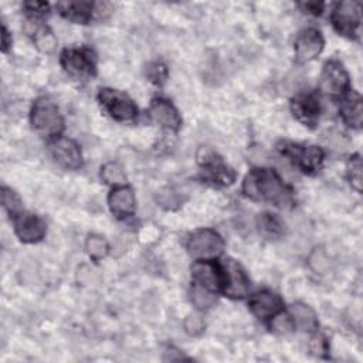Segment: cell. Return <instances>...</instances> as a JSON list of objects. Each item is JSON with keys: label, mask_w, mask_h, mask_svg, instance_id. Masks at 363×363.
Wrapping results in <instances>:
<instances>
[{"label": "cell", "mask_w": 363, "mask_h": 363, "mask_svg": "<svg viewBox=\"0 0 363 363\" xmlns=\"http://www.w3.org/2000/svg\"><path fill=\"white\" fill-rule=\"evenodd\" d=\"M149 113L156 123L167 130L177 132L182 126V116L179 111L163 98H155L150 102Z\"/></svg>", "instance_id": "e0dca14e"}, {"label": "cell", "mask_w": 363, "mask_h": 363, "mask_svg": "<svg viewBox=\"0 0 363 363\" xmlns=\"http://www.w3.org/2000/svg\"><path fill=\"white\" fill-rule=\"evenodd\" d=\"M349 74L345 67L337 60H330L325 62L319 78L320 91L332 98H339L349 91Z\"/></svg>", "instance_id": "9c48e42d"}, {"label": "cell", "mask_w": 363, "mask_h": 363, "mask_svg": "<svg viewBox=\"0 0 363 363\" xmlns=\"http://www.w3.org/2000/svg\"><path fill=\"white\" fill-rule=\"evenodd\" d=\"M184 328H186V332L191 336H197L203 332L204 329V322L200 316L197 315H190L186 322H184Z\"/></svg>", "instance_id": "1f68e13d"}, {"label": "cell", "mask_w": 363, "mask_h": 363, "mask_svg": "<svg viewBox=\"0 0 363 363\" xmlns=\"http://www.w3.org/2000/svg\"><path fill=\"white\" fill-rule=\"evenodd\" d=\"M58 13L74 23L86 24L95 14L94 1H60L57 3Z\"/></svg>", "instance_id": "d6986e66"}, {"label": "cell", "mask_w": 363, "mask_h": 363, "mask_svg": "<svg viewBox=\"0 0 363 363\" xmlns=\"http://www.w3.org/2000/svg\"><path fill=\"white\" fill-rule=\"evenodd\" d=\"M278 150L282 156L288 157L296 167H299L305 173L316 172L322 166L325 157L323 150L318 146L298 145L286 140L278 143Z\"/></svg>", "instance_id": "3957f363"}, {"label": "cell", "mask_w": 363, "mask_h": 363, "mask_svg": "<svg viewBox=\"0 0 363 363\" xmlns=\"http://www.w3.org/2000/svg\"><path fill=\"white\" fill-rule=\"evenodd\" d=\"M191 278L196 285L214 294L224 289L225 274L223 265L213 262V259H197L191 265Z\"/></svg>", "instance_id": "30bf717a"}, {"label": "cell", "mask_w": 363, "mask_h": 363, "mask_svg": "<svg viewBox=\"0 0 363 363\" xmlns=\"http://www.w3.org/2000/svg\"><path fill=\"white\" fill-rule=\"evenodd\" d=\"M24 9L28 13L44 14V13L48 11V3H44V1H27V3H24Z\"/></svg>", "instance_id": "d6a6232c"}, {"label": "cell", "mask_w": 363, "mask_h": 363, "mask_svg": "<svg viewBox=\"0 0 363 363\" xmlns=\"http://www.w3.org/2000/svg\"><path fill=\"white\" fill-rule=\"evenodd\" d=\"M13 223H14V231L17 237L27 244L38 242L43 240L45 235V223L41 217L27 213V211H20L13 216Z\"/></svg>", "instance_id": "7c38bea8"}, {"label": "cell", "mask_w": 363, "mask_h": 363, "mask_svg": "<svg viewBox=\"0 0 363 363\" xmlns=\"http://www.w3.org/2000/svg\"><path fill=\"white\" fill-rule=\"evenodd\" d=\"M108 206L116 218H126L135 213L136 200L130 187L116 186L108 196Z\"/></svg>", "instance_id": "ac0fdd59"}, {"label": "cell", "mask_w": 363, "mask_h": 363, "mask_svg": "<svg viewBox=\"0 0 363 363\" xmlns=\"http://www.w3.org/2000/svg\"><path fill=\"white\" fill-rule=\"evenodd\" d=\"M60 62L64 71L77 78V79H88L95 75V57L89 48H65L61 52Z\"/></svg>", "instance_id": "8992f818"}, {"label": "cell", "mask_w": 363, "mask_h": 363, "mask_svg": "<svg viewBox=\"0 0 363 363\" xmlns=\"http://www.w3.org/2000/svg\"><path fill=\"white\" fill-rule=\"evenodd\" d=\"M325 45V40L319 30L309 27L302 30L295 40V55L298 61L308 62L316 58Z\"/></svg>", "instance_id": "5bb4252c"}, {"label": "cell", "mask_w": 363, "mask_h": 363, "mask_svg": "<svg viewBox=\"0 0 363 363\" xmlns=\"http://www.w3.org/2000/svg\"><path fill=\"white\" fill-rule=\"evenodd\" d=\"M98 101L102 109L118 122H132L138 116V108L133 101L123 92L102 88L98 94Z\"/></svg>", "instance_id": "277c9868"}, {"label": "cell", "mask_w": 363, "mask_h": 363, "mask_svg": "<svg viewBox=\"0 0 363 363\" xmlns=\"http://www.w3.org/2000/svg\"><path fill=\"white\" fill-rule=\"evenodd\" d=\"M190 298L191 302L199 308V309H208L214 305L216 302V296L214 292L204 289L203 286H199L194 284V286L190 291Z\"/></svg>", "instance_id": "484cf974"}, {"label": "cell", "mask_w": 363, "mask_h": 363, "mask_svg": "<svg viewBox=\"0 0 363 363\" xmlns=\"http://www.w3.org/2000/svg\"><path fill=\"white\" fill-rule=\"evenodd\" d=\"M33 129L44 138H57L64 129V119L58 106L47 96L35 99L30 111Z\"/></svg>", "instance_id": "7a4b0ae2"}, {"label": "cell", "mask_w": 363, "mask_h": 363, "mask_svg": "<svg viewBox=\"0 0 363 363\" xmlns=\"http://www.w3.org/2000/svg\"><path fill=\"white\" fill-rule=\"evenodd\" d=\"M301 6H302L306 11H309V13H312V14H315V16L320 14L322 10H323V3H318V1H306V3H302Z\"/></svg>", "instance_id": "e575fe53"}, {"label": "cell", "mask_w": 363, "mask_h": 363, "mask_svg": "<svg viewBox=\"0 0 363 363\" xmlns=\"http://www.w3.org/2000/svg\"><path fill=\"white\" fill-rule=\"evenodd\" d=\"M101 177L104 179L105 183L112 184V186H125L126 183V174L123 172V169L113 162L105 163L101 167Z\"/></svg>", "instance_id": "cb8c5ba5"}, {"label": "cell", "mask_w": 363, "mask_h": 363, "mask_svg": "<svg viewBox=\"0 0 363 363\" xmlns=\"http://www.w3.org/2000/svg\"><path fill=\"white\" fill-rule=\"evenodd\" d=\"M257 227H258V231L269 240L279 238L285 233V225L281 221V218L277 214H271V213L258 214Z\"/></svg>", "instance_id": "603a6c76"}, {"label": "cell", "mask_w": 363, "mask_h": 363, "mask_svg": "<svg viewBox=\"0 0 363 363\" xmlns=\"http://www.w3.org/2000/svg\"><path fill=\"white\" fill-rule=\"evenodd\" d=\"M11 45V34L9 33L6 24H1V51L7 52Z\"/></svg>", "instance_id": "836d02e7"}, {"label": "cell", "mask_w": 363, "mask_h": 363, "mask_svg": "<svg viewBox=\"0 0 363 363\" xmlns=\"http://www.w3.org/2000/svg\"><path fill=\"white\" fill-rule=\"evenodd\" d=\"M223 238L210 228L196 231L187 242V251L196 259H213L223 252Z\"/></svg>", "instance_id": "ba28073f"}, {"label": "cell", "mask_w": 363, "mask_h": 363, "mask_svg": "<svg viewBox=\"0 0 363 363\" xmlns=\"http://www.w3.org/2000/svg\"><path fill=\"white\" fill-rule=\"evenodd\" d=\"M1 203H3V207L10 214L14 216L20 213V199L11 189H7V187L1 189Z\"/></svg>", "instance_id": "f1b7e54d"}, {"label": "cell", "mask_w": 363, "mask_h": 363, "mask_svg": "<svg viewBox=\"0 0 363 363\" xmlns=\"http://www.w3.org/2000/svg\"><path fill=\"white\" fill-rule=\"evenodd\" d=\"M146 74H147V77L150 78L152 82L163 84L166 77H167V69H166V67L162 62H153V64H150L147 67Z\"/></svg>", "instance_id": "4dcf8cb0"}, {"label": "cell", "mask_w": 363, "mask_h": 363, "mask_svg": "<svg viewBox=\"0 0 363 363\" xmlns=\"http://www.w3.org/2000/svg\"><path fill=\"white\" fill-rule=\"evenodd\" d=\"M335 30L349 38H357L362 21V6L357 1H340L330 16Z\"/></svg>", "instance_id": "52a82bcc"}, {"label": "cell", "mask_w": 363, "mask_h": 363, "mask_svg": "<svg viewBox=\"0 0 363 363\" xmlns=\"http://www.w3.org/2000/svg\"><path fill=\"white\" fill-rule=\"evenodd\" d=\"M48 152L52 160L65 169L74 170L82 166L81 149L72 139L57 136L48 143Z\"/></svg>", "instance_id": "8fae6325"}, {"label": "cell", "mask_w": 363, "mask_h": 363, "mask_svg": "<svg viewBox=\"0 0 363 363\" xmlns=\"http://www.w3.org/2000/svg\"><path fill=\"white\" fill-rule=\"evenodd\" d=\"M347 177L350 184L357 190L362 191V160L359 155L350 157L347 163Z\"/></svg>", "instance_id": "4316f807"}, {"label": "cell", "mask_w": 363, "mask_h": 363, "mask_svg": "<svg viewBox=\"0 0 363 363\" xmlns=\"http://www.w3.org/2000/svg\"><path fill=\"white\" fill-rule=\"evenodd\" d=\"M242 193L251 200L265 201L277 207L294 204V191L272 169H252L244 177Z\"/></svg>", "instance_id": "6da1fadb"}, {"label": "cell", "mask_w": 363, "mask_h": 363, "mask_svg": "<svg viewBox=\"0 0 363 363\" xmlns=\"http://www.w3.org/2000/svg\"><path fill=\"white\" fill-rule=\"evenodd\" d=\"M291 318L295 328H299L303 332H316L319 322L313 309L305 303H294L291 306Z\"/></svg>", "instance_id": "44dd1931"}, {"label": "cell", "mask_w": 363, "mask_h": 363, "mask_svg": "<svg viewBox=\"0 0 363 363\" xmlns=\"http://www.w3.org/2000/svg\"><path fill=\"white\" fill-rule=\"evenodd\" d=\"M340 118L343 122L354 129H359L362 126V99L357 92H352L350 96H347L339 109Z\"/></svg>", "instance_id": "7402d4cb"}, {"label": "cell", "mask_w": 363, "mask_h": 363, "mask_svg": "<svg viewBox=\"0 0 363 363\" xmlns=\"http://www.w3.org/2000/svg\"><path fill=\"white\" fill-rule=\"evenodd\" d=\"M248 306H250V311L258 319L265 320L279 313L284 308V302L278 294L269 289H261L250 298Z\"/></svg>", "instance_id": "9a60e30c"}, {"label": "cell", "mask_w": 363, "mask_h": 363, "mask_svg": "<svg viewBox=\"0 0 363 363\" xmlns=\"http://www.w3.org/2000/svg\"><path fill=\"white\" fill-rule=\"evenodd\" d=\"M271 330L279 335H286L295 329L291 315L286 313H277L271 318Z\"/></svg>", "instance_id": "83f0119b"}, {"label": "cell", "mask_w": 363, "mask_h": 363, "mask_svg": "<svg viewBox=\"0 0 363 363\" xmlns=\"http://www.w3.org/2000/svg\"><path fill=\"white\" fill-rule=\"evenodd\" d=\"M221 265L225 274V284L223 292L234 299L244 298L250 291V278L247 277L245 271L238 262L231 258L224 259Z\"/></svg>", "instance_id": "4fadbf2b"}, {"label": "cell", "mask_w": 363, "mask_h": 363, "mask_svg": "<svg viewBox=\"0 0 363 363\" xmlns=\"http://www.w3.org/2000/svg\"><path fill=\"white\" fill-rule=\"evenodd\" d=\"M197 162L204 172V179L217 186H230L235 180V173L210 147L201 146L197 150Z\"/></svg>", "instance_id": "5b68a950"}, {"label": "cell", "mask_w": 363, "mask_h": 363, "mask_svg": "<svg viewBox=\"0 0 363 363\" xmlns=\"http://www.w3.org/2000/svg\"><path fill=\"white\" fill-rule=\"evenodd\" d=\"M309 350L318 357H325L328 354V350H329V345H328L326 337L320 333H315L309 340Z\"/></svg>", "instance_id": "f546056e"}, {"label": "cell", "mask_w": 363, "mask_h": 363, "mask_svg": "<svg viewBox=\"0 0 363 363\" xmlns=\"http://www.w3.org/2000/svg\"><path fill=\"white\" fill-rule=\"evenodd\" d=\"M291 111L299 122L312 128L316 125L319 119V113H320L319 99L315 94H311V92L298 94L291 101Z\"/></svg>", "instance_id": "2e32d148"}, {"label": "cell", "mask_w": 363, "mask_h": 363, "mask_svg": "<svg viewBox=\"0 0 363 363\" xmlns=\"http://www.w3.org/2000/svg\"><path fill=\"white\" fill-rule=\"evenodd\" d=\"M24 31L33 38L35 47L41 52L54 51V48L57 45V38L54 37L52 31L48 27L38 24L35 20H31V21L26 23Z\"/></svg>", "instance_id": "ffe728a7"}, {"label": "cell", "mask_w": 363, "mask_h": 363, "mask_svg": "<svg viewBox=\"0 0 363 363\" xmlns=\"http://www.w3.org/2000/svg\"><path fill=\"white\" fill-rule=\"evenodd\" d=\"M85 250H86L88 255L92 259L98 261V259H102L104 257H106V254L109 251V245H108V241L104 237L92 234L86 238Z\"/></svg>", "instance_id": "d4e9b609"}]
</instances>
